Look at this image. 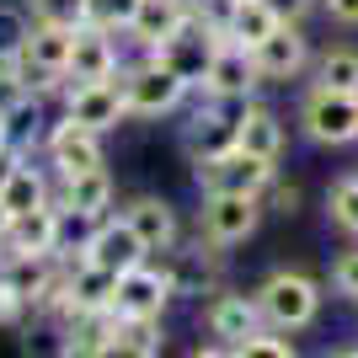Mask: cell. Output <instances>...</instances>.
Masks as SVG:
<instances>
[{
  "mask_svg": "<svg viewBox=\"0 0 358 358\" xmlns=\"http://www.w3.org/2000/svg\"><path fill=\"white\" fill-rule=\"evenodd\" d=\"M64 284H70L75 310H113V294H118V273L96 268V262H75V268H64Z\"/></svg>",
  "mask_w": 358,
  "mask_h": 358,
  "instance_id": "cell-24",
  "label": "cell"
},
{
  "mask_svg": "<svg viewBox=\"0 0 358 358\" xmlns=\"http://www.w3.org/2000/svg\"><path fill=\"white\" fill-rule=\"evenodd\" d=\"M171 299H177V294H171V284H166L161 262H139L134 273H123V278H118L113 310H118V321H161Z\"/></svg>",
  "mask_w": 358,
  "mask_h": 358,
  "instance_id": "cell-13",
  "label": "cell"
},
{
  "mask_svg": "<svg viewBox=\"0 0 358 358\" xmlns=\"http://www.w3.org/2000/svg\"><path fill=\"white\" fill-rule=\"evenodd\" d=\"M11 236V209H6V203H0V241Z\"/></svg>",
  "mask_w": 358,
  "mask_h": 358,
  "instance_id": "cell-43",
  "label": "cell"
},
{
  "mask_svg": "<svg viewBox=\"0 0 358 358\" xmlns=\"http://www.w3.org/2000/svg\"><path fill=\"white\" fill-rule=\"evenodd\" d=\"M27 315H32V310H27V299L16 294L11 284H0V327H22Z\"/></svg>",
  "mask_w": 358,
  "mask_h": 358,
  "instance_id": "cell-38",
  "label": "cell"
},
{
  "mask_svg": "<svg viewBox=\"0 0 358 358\" xmlns=\"http://www.w3.org/2000/svg\"><path fill=\"white\" fill-rule=\"evenodd\" d=\"M273 177H278V166L246 155L241 145L224 150V155H209V161H193L198 193H246V198H262Z\"/></svg>",
  "mask_w": 358,
  "mask_h": 358,
  "instance_id": "cell-6",
  "label": "cell"
},
{
  "mask_svg": "<svg viewBox=\"0 0 358 358\" xmlns=\"http://www.w3.org/2000/svg\"><path fill=\"white\" fill-rule=\"evenodd\" d=\"M123 220L134 224V236L145 241L150 257H166L171 246L182 241V220H177V203L161 193H134L123 203Z\"/></svg>",
  "mask_w": 358,
  "mask_h": 358,
  "instance_id": "cell-15",
  "label": "cell"
},
{
  "mask_svg": "<svg viewBox=\"0 0 358 358\" xmlns=\"http://www.w3.org/2000/svg\"><path fill=\"white\" fill-rule=\"evenodd\" d=\"M284 145H289V129H284V118L273 113L268 102H246L241 107V150L246 155H257V161H284Z\"/></svg>",
  "mask_w": 358,
  "mask_h": 358,
  "instance_id": "cell-19",
  "label": "cell"
},
{
  "mask_svg": "<svg viewBox=\"0 0 358 358\" xmlns=\"http://www.w3.org/2000/svg\"><path fill=\"white\" fill-rule=\"evenodd\" d=\"M310 86H327V91H353L358 96V48L337 43V48H321L310 64Z\"/></svg>",
  "mask_w": 358,
  "mask_h": 358,
  "instance_id": "cell-28",
  "label": "cell"
},
{
  "mask_svg": "<svg viewBox=\"0 0 358 358\" xmlns=\"http://www.w3.org/2000/svg\"><path fill=\"white\" fill-rule=\"evenodd\" d=\"M123 75V48L118 32L107 27H80L70 54V86H91V80H118Z\"/></svg>",
  "mask_w": 358,
  "mask_h": 358,
  "instance_id": "cell-16",
  "label": "cell"
},
{
  "mask_svg": "<svg viewBox=\"0 0 358 358\" xmlns=\"http://www.w3.org/2000/svg\"><path fill=\"white\" fill-rule=\"evenodd\" d=\"M96 358H145V353H134V348H129V343H113V348H107V353H96Z\"/></svg>",
  "mask_w": 358,
  "mask_h": 358,
  "instance_id": "cell-41",
  "label": "cell"
},
{
  "mask_svg": "<svg viewBox=\"0 0 358 358\" xmlns=\"http://www.w3.org/2000/svg\"><path fill=\"white\" fill-rule=\"evenodd\" d=\"M91 6V27H107V32H123L129 16H134L139 0H86Z\"/></svg>",
  "mask_w": 358,
  "mask_h": 358,
  "instance_id": "cell-34",
  "label": "cell"
},
{
  "mask_svg": "<svg viewBox=\"0 0 358 358\" xmlns=\"http://www.w3.org/2000/svg\"><path fill=\"white\" fill-rule=\"evenodd\" d=\"M294 123L299 134L321 150H343L358 145V96L353 91H327V86H305L294 107Z\"/></svg>",
  "mask_w": 358,
  "mask_h": 358,
  "instance_id": "cell-2",
  "label": "cell"
},
{
  "mask_svg": "<svg viewBox=\"0 0 358 358\" xmlns=\"http://www.w3.org/2000/svg\"><path fill=\"white\" fill-rule=\"evenodd\" d=\"M54 203H59V209H80V214H113V203H118V182H113L107 166H96V171L64 177L59 187H54Z\"/></svg>",
  "mask_w": 358,
  "mask_h": 358,
  "instance_id": "cell-20",
  "label": "cell"
},
{
  "mask_svg": "<svg viewBox=\"0 0 358 358\" xmlns=\"http://www.w3.org/2000/svg\"><path fill=\"white\" fill-rule=\"evenodd\" d=\"M16 166H22V155H16V150H0V193H6V182H11Z\"/></svg>",
  "mask_w": 358,
  "mask_h": 358,
  "instance_id": "cell-40",
  "label": "cell"
},
{
  "mask_svg": "<svg viewBox=\"0 0 358 358\" xmlns=\"http://www.w3.org/2000/svg\"><path fill=\"white\" fill-rule=\"evenodd\" d=\"M54 224H59V203H43L32 214H16L11 236L0 241V252H54Z\"/></svg>",
  "mask_w": 358,
  "mask_h": 358,
  "instance_id": "cell-25",
  "label": "cell"
},
{
  "mask_svg": "<svg viewBox=\"0 0 358 358\" xmlns=\"http://www.w3.org/2000/svg\"><path fill=\"white\" fill-rule=\"evenodd\" d=\"M315 11L327 16L331 27H358V0H315Z\"/></svg>",
  "mask_w": 358,
  "mask_h": 358,
  "instance_id": "cell-39",
  "label": "cell"
},
{
  "mask_svg": "<svg viewBox=\"0 0 358 358\" xmlns=\"http://www.w3.org/2000/svg\"><path fill=\"white\" fill-rule=\"evenodd\" d=\"M257 91H262V75H257L252 48L224 38L214 64H209V75H203V86H198V96H209V102H252Z\"/></svg>",
  "mask_w": 358,
  "mask_h": 358,
  "instance_id": "cell-11",
  "label": "cell"
},
{
  "mask_svg": "<svg viewBox=\"0 0 358 358\" xmlns=\"http://www.w3.org/2000/svg\"><path fill=\"white\" fill-rule=\"evenodd\" d=\"M22 353L27 358H70V327L54 315H27L22 321Z\"/></svg>",
  "mask_w": 358,
  "mask_h": 358,
  "instance_id": "cell-29",
  "label": "cell"
},
{
  "mask_svg": "<svg viewBox=\"0 0 358 358\" xmlns=\"http://www.w3.org/2000/svg\"><path fill=\"white\" fill-rule=\"evenodd\" d=\"M262 209H273V214H294V209H299V187H294V182H278V177H273V182H268V193H262Z\"/></svg>",
  "mask_w": 358,
  "mask_h": 358,
  "instance_id": "cell-37",
  "label": "cell"
},
{
  "mask_svg": "<svg viewBox=\"0 0 358 358\" xmlns=\"http://www.w3.org/2000/svg\"><path fill=\"white\" fill-rule=\"evenodd\" d=\"M27 16L32 22H43V27H91V6L86 0H27Z\"/></svg>",
  "mask_w": 358,
  "mask_h": 358,
  "instance_id": "cell-31",
  "label": "cell"
},
{
  "mask_svg": "<svg viewBox=\"0 0 358 358\" xmlns=\"http://www.w3.org/2000/svg\"><path fill=\"white\" fill-rule=\"evenodd\" d=\"M70 358H80V353H70Z\"/></svg>",
  "mask_w": 358,
  "mask_h": 358,
  "instance_id": "cell-46",
  "label": "cell"
},
{
  "mask_svg": "<svg viewBox=\"0 0 358 358\" xmlns=\"http://www.w3.org/2000/svg\"><path fill=\"white\" fill-rule=\"evenodd\" d=\"M64 273V262L54 252H0V284H11L27 299V310L54 289V278Z\"/></svg>",
  "mask_w": 358,
  "mask_h": 358,
  "instance_id": "cell-17",
  "label": "cell"
},
{
  "mask_svg": "<svg viewBox=\"0 0 358 358\" xmlns=\"http://www.w3.org/2000/svg\"><path fill=\"white\" fill-rule=\"evenodd\" d=\"M331 358H358V348H343V353H331Z\"/></svg>",
  "mask_w": 358,
  "mask_h": 358,
  "instance_id": "cell-44",
  "label": "cell"
},
{
  "mask_svg": "<svg viewBox=\"0 0 358 358\" xmlns=\"http://www.w3.org/2000/svg\"><path fill=\"white\" fill-rule=\"evenodd\" d=\"M331 294L358 299V246H353V252H343L337 262H331Z\"/></svg>",
  "mask_w": 358,
  "mask_h": 358,
  "instance_id": "cell-36",
  "label": "cell"
},
{
  "mask_svg": "<svg viewBox=\"0 0 358 358\" xmlns=\"http://www.w3.org/2000/svg\"><path fill=\"white\" fill-rule=\"evenodd\" d=\"M262 224V198H246V193H203L198 203V241H209L220 252L241 246V241L257 236Z\"/></svg>",
  "mask_w": 358,
  "mask_h": 358,
  "instance_id": "cell-5",
  "label": "cell"
},
{
  "mask_svg": "<svg viewBox=\"0 0 358 358\" xmlns=\"http://www.w3.org/2000/svg\"><path fill=\"white\" fill-rule=\"evenodd\" d=\"M27 32H32L27 6H0V59H16L27 48Z\"/></svg>",
  "mask_w": 358,
  "mask_h": 358,
  "instance_id": "cell-32",
  "label": "cell"
},
{
  "mask_svg": "<svg viewBox=\"0 0 358 358\" xmlns=\"http://www.w3.org/2000/svg\"><path fill=\"white\" fill-rule=\"evenodd\" d=\"M241 107L246 102H209L198 96L193 118L182 123V145L193 161H209V155H224V150L241 145Z\"/></svg>",
  "mask_w": 358,
  "mask_h": 358,
  "instance_id": "cell-7",
  "label": "cell"
},
{
  "mask_svg": "<svg viewBox=\"0 0 358 358\" xmlns=\"http://www.w3.org/2000/svg\"><path fill=\"white\" fill-rule=\"evenodd\" d=\"M220 43H224V38L214 27H203L198 16H187V22H182L161 48H155V59L198 91V86H203V75H209V64H214V54H220Z\"/></svg>",
  "mask_w": 358,
  "mask_h": 358,
  "instance_id": "cell-9",
  "label": "cell"
},
{
  "mask_svg": "<svg viewBox=\"0 0 358 358\" xmlns=\"http://www.w3.org/2000/svg\"><path fill=\"white\" fill-rule=\"evenodd\" d=\"M38 155H43V166L54 171V182L107 166L102 134H96V129H86V123H75V118H64V113L48 123V134H43V145H38Z\"/></svg>",
  "mask_w": 358,
  "mask_h": 358,
  "instance_id": "cell-4",
  "label": "cell"
},
{
  "mask_svg": "<svg viewBox=\"0 0 358 358\" xmlns=\"http://www.w3.org/2000/svg\"><path fill=\"white\" fill-rule=\"evenodd\" d=\"M123 102H129V118H171L187 107L193 86L171 75L161 59H139V64H123Z\"/></svg>",
  "mask_w": 358,
  "mask_h": 358,
  "instance_id": "cell-3",
  "label": "cell"
},
{
  "mask_svg": "<svg viewBox=\"0 0 358 358\" xmlns=\"http://www.w3.org/2000/svg\"><path fill=\"white\" fill-rule=\"evenodd\" d=\"M161 273L166 284H171V294L177 299H203V294H220V246H209V241H193V246H171V252L161 257Z\"/></svg>",
  "mask_w": 358,
  "mask_h": 358,
  "instance_id": "cell-10",
  "label": "cell"
},
{
  "mask_svg": "<svg viewBox=\"0 0 358 358\" xmlns=\"http://www.w3.org/2000/svg\"><path fill=\"white\" fill-rule=\"evenodd\" d=\"M118 343H129L134 353H145V358H161V321H123Z\"/></svg>",
  "mask_w": 358,
  "mask_h": 358,
  "instance_id": "cell-33",
  "label": "cell"
},
{
  "mask_svg": "<svg viewBox=\"0 0 358 358\" xmlns=\"http://www.w3.org/2000/svg\"><path fill=\"white\" fill-rule=\"evenodd\" d=\"M113 220V214H80V209H59V224H54V257H59L64 268H75V262H86L91 241H96V230Z\"/></svg>",
  "mask_w": 358,
  "mask_h": 358,
  "instance_id": "cell-22",
  "label": "cell"
},
{
  "mask_svg": "<svg viewBox=\"0 0 358 358\" xmlns=\"http://www.w3.org/2000/svg\"><path fill=\"white\" fill-rule=\"evenodd\" d=\"M48 123H54L48 102H38V96H16L11 107H0V134H6V150H16V155H32L43 145Z\"/></svg>",
  "mask_w": 358,
  "mask_h": 358,
  "instance_id": "cell-21",
  "label": "cell"
},
{
  "mask_svg": "<svg viewBox=\"0 0 358 358\" xmlns=\"http://www.w3.org/2000/svg\"><path fill=\"white\" fill-rule=\"evenodd\" d=\"M0 203L11 209V220H16V214H32V209H43V203H54V182H48L43 166H32V155H22V166L11 171Z\"/></svg>",
  "mask_w": 358,
  "mask_h": 358,
  "instance_id": "cell-23",
  "label": "cell"
},
{
  "mask_svg": "<svg viewBox=\"0 0 358 358\" xmlns=\"http://www.w3.org/2000/svg\"><path fill=\"white\" fill-rule=\"evenodd\" d=\"M118 310H86L80 321L70 327V353H80V358H96V353H107V348L118 343Z\"/></svg>",
  "mask_w": 358,
  "mask_h": 358,
  "instance_id": "cell-27",
  "label": "cell"
},
{
  "mask_svg": "<svg viewBox=\"0 0 358 358\" xmlns=\"http://www.w3.org/2000/svg\"><path fill=\"white\" fill-rule=\"evenodd\" d=\"M252 59H257L262 86H289V80H299V75L315 64V48H310L305 22H284L273 38H262V43L252 48Z\"/></svg>",
  "mask_w": 358,
  "mask_h": 358,
  "instance_id": "cell-8",
  "label": "cell"
},
{
  "mask_svg": "<svg viewBox=\"0 0 358 358\" xmlns=\"http://www.w3.org/2000/svg\"><path fill=\"white\" fill-rule=\"evenodd\" d=\"M203 327H209L214 343L241 348V343H252V337H262V331H268V321H262V305H257V294L220 289V294L203 305Z\"/></svg>",
  "mask_w": 358,
  "mask_h": 358,
  "instance_id": "cell-12",
  "label": "cell"
},
{
  "mask_svg": "<svg viewBox=\"0 0 358 358\" xmlns=\"http://www.w3.org/2000/svg\"><path fill=\"white\" fill-rule=\"evenodd\" d=\"M64 118L86 123L96 134H113L118 123H129V102H123V80H91V86H70L59 102Z\"/></svg>",
  "mask_w": 358,
  "mask_h": 358,
  "instance_id": "cell-14",
  "label": "cell"
},
{
  "mask_svg": "<svg viewBox=\"0 0 358 358\" xmlns=\"http://www.w3.org/2000/svg\"><path fill=\"white\" fill-rule=\"evenodd\" d=\"M0 150H6V134H0Z\"/></svg>",
  "mask_w": 358,
  "mask_h": 358,
  "instance_id": "cell-45",
  "label": "cell"
},
{
  "mask_svg": "<svg viewBox=\"0 0 358 358\" xmlns=\"http://www.w3.org/2000/svg\"><path fill=\"white\" fill-rule=\"evenodd\" d=\"M193 358H230V348H224V343H209V348H193Z\"/></svg>",
  "mask_w": 358,
  "mask_h": 358,
  "instance_id": "cell-42",
  "label": "cell"
},
{
  "mask_svg": "<svg viewBox=\"0 0 358 358\" xmlns=\"http://www.w3.org/2000/svg\"><path fill=\"white\" fill-rule=\"evenodd\" d=\"M86 262H96V268H107V273H118V278H123V273H134L139 262H150V252H145V241L134 236V224L123 220V214H113V220L96 230Z\"/></svg>",
  "mask_w": 358,
  "mask_h": 358,
  "instance_id": "cell-18",
  "label": "cell"
},
{
  "mask_svg": "<svg viewBox=\"0 0 358 358\" xmlns=\"http://www.w3.org/2000/svg\"><path fill=\"white\" fill-rule=\"evenodd\" d=\"M257 305H262V321H268V331H305L321 315V284H315L310 273H299V268H278L268 273L262 284L252 289Z\"/></svg>",
  "mask_w": 358,
  "mask_h": 358,
  "instance_id": "cell-1",
  "label": "cell"
},
{
  "mask_svg": "<svg viewBox=\"0 0 358 358\" xmlns=\"http://www.w3.org/2000/svg\"><path fill=\"white\" fill-rule=\"evenodd\" d=\"M230 358H299L294 348L284 343V337H273V331H262V337H252V343L230 348Z\"/></svg>",
  "mask_w": 358,
  "mask_h": 358,
  "instance_id": "cell-35",
  "label": "cell"
},
{
  "mask_svg": "<svg viewBox=\"0 0 358 358\" xmlns=\"http://www.w3.org/2000/svg\"><path fill=\"white\" fill-rule=\"evenodd\" d=\"M278 27H284V16H278V6H273V0H241L236 16H230V43L257 48L262 38H273Z\"/></svg>",
  "mask_w": 358,
  "mask_h": 358,
  "instance_id": "cell-26",
  "label": "cell"
},
{
  "mask_svg": "<svg viewBox=\"0 0 358 358\" xmlns=\"http://www.w3.org/2000/svg\"><path fill=\"white\" fill-rule=\"evenodd\" d=\"M327 220L343 230V236L358 241V171H348V177L331 182V193H327Z\"/></svg>",
  "mask_w": 358,
  "mask_h": 358,
  "instance_id": "cell-30",
  "label": "cell"
}]
</instances>
